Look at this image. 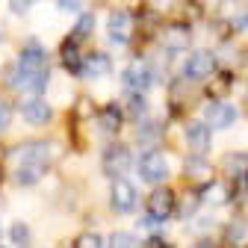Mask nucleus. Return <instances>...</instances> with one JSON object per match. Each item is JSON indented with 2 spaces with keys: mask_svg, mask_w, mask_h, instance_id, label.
Segmentation results:
<instances>
[{
  "mask_svg": "<svg viewBox=\"0 0 248 248\" xmlns=\"http://www.w3.org/2000/svg\"><path fill=\"white\" fill-rule=\"evenodd\" d=\"M47 77H50V65H47V53L45 47L36 42V39H30V45L21 50L18 56V65H15V89L21 92H33V95H42L45 86H47Z\"/></svg>",
  "mask_w": 248,
  "mask_h": 248,
  "instance_id": "1",
  "label": "nucleus"
},
{
  "mask_svg": "<svg viewBox=\"0 0 248 248\" xmlns=\"http://www.w3.org/2000/svg\"><path fill=\"white\" fill-rule=\"evenodd\" d=\"M53 157H56V145L53 142H30V145H24L18 151V166H15L18 186H33V183H39L47 174Z\"/></svg>",
  "mask_w": 248,
  "mask_h": 248,
  "instance_id": "2",
  "label": "nucleus"
},
{
  "mask_svg": "<svg viewBox=\"0 0 248 248\" xmlns=\"http://www.w3.org/2000/svg\"><path fill=\"white\" fill-rule=\"evenodd\" d=\"M139 174H142V180H148V183H154V186L166 183V177H169V163H166V157H163L160 151H145L142 160H139Z\"/></svg>",
  "mask_w": 248,
  "mask_h": 248,
  "instance_id": "3",
  "label": "nucleus"
},
{
  "mask_svg": "<svg viewBox=\"0 0 248 248\" xmlns=\"http://www.w3.org/2000/svg\"><path fill=\"white\" fill-rule=\"evenodd\" d=\"M216 65H219V62H216L213 50H195V53H189V59H186L183 74H186V80H207V77H213Z\"/></svg>",
  "mask_w": 248,
  "mask_h": 248,
  "instance_id": "4",
  "label": "nucleus"
},
{
  "mask_svg": "<svg viewBox=\"0 0 248 248\" xmlns=\"http://www.w3.org/2000/svg\"><path fill=\"white\" fill-rule=\"evenodd\" d=\"M174 207H177V195L163 183L148 195V216H154V219H160V222L169 219V216L174 213Z\"/></svg>",
  "mask_w": 248,
  "mask_h": 248,
  "instance_id": "5",
  "label": "nucleus"
},
{
  "mask_svg": "<svg viewBox=\"0 0 248 248\" xmlns=\"http://www.w3.org/2000/svg\"><path fill=\"white\" fill-rule=\"evenodd\" d=\"M130 151L124 148V145H109L104 151V157H101V169L109 174V177H124L130 169Z\"/></svg>",
  "mask_w": 248,
  "mask_h": 248,
  "instance_id": "6",
  "label": "nucleus"
},
{
  "mask_svg": "<svg viewBox=\"0 0 248 248\" xmlns=\"http://www.w3.org/2000/svg\"><path fill=\"white\" fill-rule=\"evenodd\" d=\"M121 83H124V89L127 92H145L151 89V65L148 62H142V59H133L127 68H124V77H121Z\"/></svg>",
  "mask_w": 248,
  "mask_h": 248,
  "instance_id": "7",
  "label": "nucleus"
},
{
  "mask_svg": "<svg viewBox=\"0 0 248 248\" xmlns=\"http://www.w3.org/2000/svg\"><path fill=\"white\" fill-rule=\"evenodd\" d=\"M21 118L27 124H33V127H47V124L53 121V107L42 98H27L21 104Z\"/></svg>",
  "mask_w": 248,
  "mask_h": 248,
  "instance_id": "8",
  "label": "nucleus"
},
{
  "mask_svg": "<svg viewBox=\"0 0 248 248\" xmlns=\"http://www.w3.org/2000/svg\"><path fill=\"white\" fill-rule=\"evenodd\" d=\"M109 204L115 213H130L136 207V186L127 177H115L112 192H109Z\"/></svg>",
  "mask_w": 248,
  "mask_h": 248,
  "instance_id": "9",
  "label": "nucleus"
},
{
  "mask_svg": "<svg viewBox=\"0 0 248 248\" xmlns=\"http://www.w3.org/2000/svg\"><path fill=\"white\" fill-rule=\"evenodd\" d=\"M204 118H207L210 127L225 130V127H231V124L236 121V109H233L231 104H225V101H213V104L204 109Z\"/></svg>",
  "mask_w": 248,
  "mask_h": 248,
  "instance_id": "10",
  "label": "nucleus"
},
{
  "mask_svg": "<svg viewBox=\"0 0 248 248\" xmlns=\"http://www.w3.org/2000/svg\"><path fill=\"white\" fill-rule=\"evenodd\" d=\"M133 15L130 12H112L109 15V21H107V30H109V36H112V42L115 45H127V39H130V33H133Z\"/></svg>",
  "mask_w": 248,
  "mask_h": 248,
  "instance_id": "11",
  "label": "nucleus"
},
{
  "mask_svg": "<svg viewBox=\"0 0 248 248\" xmlns=\"http://www.w3.org/2000/svg\"><path fill=\"white\" fill-rule=\"evenodd\" d=\"M198 201L201 204H213V207L228 204L231 201V186L222 183V180H207V183H201V189H198Z\"/></svg>",
  "mask_w": 248,
  "mask_h": 248,
  "instance_id": "12",
  "label": "nucleus"
},
{
  "mask_svg": "<svg viewBox=\"0 0 248 248\" xmlns=\"http://www.w3.org/2000/svg\"><path fill=\"white\" fill-rule=\"evenodd\" d=\"M163 39H166L169 50H183V47H189V42H192V30H189V24H169Z\"/></svg>",
  "mask_w": 248,
  "mask_h": 248,
  "instance_id": "13",
  "label": "nucleus"
},
{
  "mask_svg": "<svg viewBox=\"0 0 248 248\" xmlns=\"http://www.w3.org/2000/svg\"><path fill=\"white\" fill-rule=\"evenodd\" d=\"M98 121H101V127H104L109 136H115V133H121V127H124V109L115 107V104H107L104 109H98Z\"/></svg>",
  "mask_w": 248,
  "mask_h": 248,
  "instance_id": "14",
  "label": "nucleus"
},
{
  "mask_svg": "<svg viewBox=\"0 0 248 248\" xmlns=\"http://www.w3.org/2000/svg\"><path fill=\"white\" fill-rule=\"evenodd\" d=\"M183 171H186V177L195 180V183H207V180H213V166H210L207 160H201V154H192V157L186 160Z\"/></svg>",
  "mask_w": 248,
  "mask_h": 248,
  "instance_id": "15",
  "label": "nucleus"
},
{
  "mask_svg": "<svg viewBox=\"0 0 248 248\" xmlns=\"http://www.w3.org/2000/svg\"><path fill=\"white\" fill-rule=\"evenodd\" d=\"M109 71H112V62H109L107 53H89L83 59V71L80 74H86V77H107Z\"/></svg>",
  "mask_w": 248,
  "mask_h": 248,
  "instance_id": "16",
  "label": "nucleus"
},
{
  "mask_svg": "<svg viewBox=\"0 0 248 248\" xmlns=\"http://www.w3.org/2000/svg\"><path fill=\"white\" fill-rule=\"evenodd\" d=\"M186 142H189L192 154H207L210 151V130H207V124H189L186 127Z\"/></svg>",
  "mask_w": 248,
  "mask_h": 248,
  "instance_id": "17",
  "label": "nucleus"
},
{
  "mask_svg": "<svg viewBox=\"0 0 248 248\" xmlns=\"http://www.w3.org/2000/svg\"><path fill=\"white\" fill-rule=\"evenodd\" d=\"M77 39L71 36V39H65L62 42V47H59V59H62V65H65L71 74H80L83 71V59H80V53H77Z\"/></svg>",
  "mask_w": 248,
  "mask_h": 248,
  "instance_id": "18",
  "label": "nucleus"
},
{
  "mask_svg": "<svg viewBox=\"0 0 248 248\" xmlns=\"http://www.w3.org/2000/svg\"><path fill=\"white\" fill-rule=\"evenodd\" d=\"M225 171L236 183L248 180V154H228V157H225Z\"/></svg>",
  "mask_w": 248,
  "mask_h": 248,
  "instance_id": "19",
  "label": "nucleus"
},
{
  "mask_svg": "<svg viewBox=\"0 0 248 248\" xmlns=\"http://www.w3.org/2000/svg\"><path fill=\"white\" fill-rule=\"evenodd\" d=\"M225 242L228 245H245L248 242V222L245 219H233L225 231Z\"/></svg>",
  "mask_w": 248,
  "mask_h": 248,
  "instance_id": "20",
  "label": "nucleus"
},
{
  "mask_svg": "<svg viewBox=\"0 0 248 248\" xmlns=\"http://www.w3.org/2000/svg\"><path fill=\"white\" fill-rule=\"evenodd\" d=\"M92 27H95V15H92V12H86V15H80V21L74 24L71 36H74V39H86V36L92 33Z\"/></svg>",
  "mask_w": 248,
  "mask_h": 248,
  "instance_id": "21",
  "label": "nucleus"
},
{
  "mask_svg": "<svg viewBox=\"0 0 248 248\" xmlns=\"http://www.w3.org/2000/svg\"><path fill=\"white\" fill-rule=\"evenodd\" d=\"M9 239H12L15 245H27L30 239H33V233H30V228H27L24 222H15V225L9 228Z\"/></svg>",
  "mask_w": 248,
  "mask_h": 248,
  "instance_id": "22",
  "label": "nucleus"
},
{
  "mask_svg": "<svg viewBox=\"0 0 248 248\" xmlns=\"http://www.w3.org/2000/svg\"><path fill=\"white\" fill-rule=\"evenodd\" d=\"M74 245H77V248H101L104 239H101L98 233H80V236L74 239Z\"/></svg>",
  "mask_w": 248,
  "mask_h": 248,
  "instance_id": "23",
  "label": "nucleus"
},
{
  "mask_svg": "<svg viewBox=\"0 0 248 248\" xmlns=\"http://www.w3.org/2000/svg\"><path fill=\"white\" fill-rule=\"evenodd\" d=\"M201 12H204V9H201V3H186V6H183L186 21H198V18H201Z\"/></svg>",
  "mask_w": 248,
  "mask_h": 248,
  "instance_id": "24",
  "label": "nucleus"
},
{
  "mask_svg": "<svg viewBox=\"0 0 248 248\" xmlns=\"http://www.w3.org/2000/svg\"><path fill=\"white\" fill-rule=\"evenodd\" d=\"M228 83H231L228 77H222L219 83H213V89H210V95H213V98H219V95H228Z\"/></svg>",
  "mask_w": 248,
  "mask_h": 248,
  "instance_id": "25",
  "label": "nucleus"
},
{
  "mask_svg": "<svg viewBox=\"0 0 248 248\" xmlns=\"http://www.w3.org/2000/svg\"><path fill=\"white\" fill-rule=\"evenodd\" d=\"M109 245H136V239H133L130 233H115V236L109 239Z\"/></svg>",
  "mask_w": 248,
  "mask_h": 248,
  "instance_id": "26",
  "label": "nucleus"
},
{
  "mask_svg": "<svg viewBox=\"0 0 248 248\" xmlns=\"http://www.w3.org/2000/svg\"><path fill=\"white\" fill-rule=\"evenodd\" d=\"M56 3L65 9V12H77V9L83 6V0H56Z\"/></svg>",
  "mask_w": 248,
  "mask_h": 248,
  "instance_id": "27",
  "label": "nucleus"
},
{
  "mask_svg": "<svg viewBox=\"0 0 248 248\" xmlns=\"http://www.w3.org/2000/svg\"><path fill=\"white\" fill-rule=\"evenodd\" d=\"M36 3V0H12V9L21 15V12H27V6H33Z\"/></svg>",
  "mask_w": 248,
  "mask_h": 248,
  "instance_id": "28",
  "label": "nucleus"
},
{
  "mask_svg": "<svg viewBox=\"0 0 248 248\" xmlns=\"http://www.w3.org/2000/svg\"><path fill=\"white\" fill-rule=\"evenodd\" d=\"M6 124H9V107H6L3 101H0V130H3Z\"/></svg>",
  "mask_w": 248,
  "mask_h": 248,
  "instance_id": "29",
  "label": "nucleus"
},
{
  "mask_svg": "<svg viewBox=\"0 0 248 248\" xmlns=\"http://www.w3.org/2000/svg\"><path fill=\"white\" fill-rule=\"evenodd\" d=\"M236 30H248V12H245V15H239V21H236Z\"/></svg>",
  "mask_w": 248,
  "mask_h": 248,
  "instance_id": "30",
  "label": "nucleus"
},
{
  "mask_svg": "<svg viewBox=\"0 0 248 248\" xmlns=\"http://www.w3.org/2000/svg\"><path fill=\"white\" fill-rule=\"evenodd\" d=\"M0 183H3V169H0Z\"/></svg>",
  "mask_w": 248,
  "mask_h": 248,
  "instance_id": "31",
  "label": "nucleus"
}]
</instances>
